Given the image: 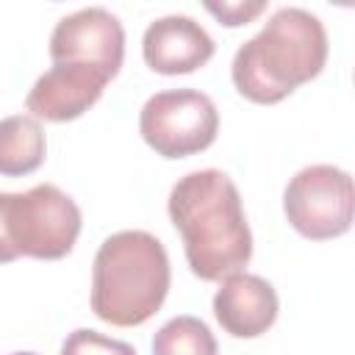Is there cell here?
Instances as JSON below:
<instances>
[{
    "label": "cell",
    "instance_id": "cell-1",
    "mask_svg": "<svg viewBox=\"0 0 355 355\" xmlns=\"http://www.w3.org/2000/svg\"><path fill=\"white\" fill-rule=\"evenodd\" d=\"M169 219L183 239L189 269L200 280H222L252 258V233L236 183L222 169L183 175L166 200Z\"/></svg>",
    "mask_w": 355,
    "mask_h": 355
},
{
    "label": "cell",
    "instance_id": "cell-2",
    "mask_svg": "<svg viewBox=\"0 0 355 355\" xmlns=\"http://www.w3.org/2000/svg\"><path fill=\"white\" fill-rule=\"evenodd\" d=\"M324 61L327 31L322 19L305 8L286 6L236 50L230 78L241 97L258 105H272L316 78Z\"/></svg>",
    "mask_w": 355,
    "mask_h": 355
},
{
    "label": "cell",
    "instance_id": "cell-3",
    "mask_svg": "<svg viewBox=\"0 0 355 355\" xmlns=\"http://www.w3.org/2000/svg\"><path fill=\"white\" fill-rule=\"evenodd\" d=\"M169 255L147 230L108 236L92 263V311L114 327L144 324L166 300Z\"/></svg>",
    "mask_w": 355,
    "mask_h": 355
},
{
    "label": "cell",
    "instance_id": "cell-4",
    "mask_svg": "<svg viewBox=\"0 0 355 355\" xmlns=\"http://www.w3.org/2000/svg\"><path fill=\"white\" fill-rule=\"evenodd\" d=\"M80 233V208L53 183L28 191H0V263L17 258L58 261Z\"/></svg>",
    "mask_w": 355,
    "mask_h": 355
},
{
    "label": "cell",
    "instance_id": "cell-5",
    "mask_svg": "<svg viewBox=\"0 0 355 355\" xmlns=\"http://www.w3.org/2000/svg\"><path fill=\"white\" fill-rule=\"evenodd\" d=\"M283 214L288 225L311 241L344 236L352 227L355 214L349 172L333 164H311L300 169L283 191Z\"/></svg>",
    "mask_w": 355,
    "mask_h": 355
},
{
    "label": "cell",
    "instance_id": "cell-6",
    "mask_svg": "<svg viewBox=\"0 0 355 355\" xmlns=\"http://www.w3.org/2000/svg\"><path fill=\"white\" fill-rule=\"evenodd\" d=\"M216 130V105L197 89L158 92L139 114V133L161 158H189L202 153L214 144Z\"/></svg>",
    "mask_w": 355,
    "mask_h": 355
},
{
    "label": "cell",
    "instance_id": "cell-7",
    "mask_svg": "<svg viewBox=\"0 0 355 355\" xmlns=\"http://www.w3.org/2000/svg\"><path fill=\"white\" fill-rule=\"evenodd\" d=\"M53 64H80L116 78L125 61V28L100 6L61 17L50 33Z\"/></svg>",
    "mask_w": 355,
    "mask_h": 355
},
{
    "label": "cell",
    "instance_id": "cell-8",
    "mask_svg": "<svg viewBox=\"0 0 355 355\" xmlns=\"http://www.w3.org/2000/svg\"><path fill=\"white\" fill-rule=\"evenodd\" d=\"M108 75L80 64H53L36 78L25 97V108L33 119L69 122L86 114L108 86Z\"/></svg>",
    "mask_w": 355,
    "mask_h": 355
},
{
    "label": "cell",
    "instance_id": "cell-9",
    "mask_svg": "<svg viewBox=\"0 0 355 355\" xmlns=\"http://www.w3.org/2000/svg\"><path fill=\"white\" fill-rule=\"evenodd\" d=\"M216 44L211 33L186 14L158 17L141 36V55L153 72L186 75L211 61Z\"/></svg>",
    "mask_w": 355,
    "mask_h": 355
},
{
    "label": "cell",
    "instance_id": "cell-10",
    "mask_svg": "<svg viewBox=\"0 0 355 355\" xmlns=\"http://www.w3.org/2000/svg\"><path fill=\"white\" fill-rule=\"evenodd\" d=\"M277 291L275 286L250 272H233L219 280L214 294V316L225 333L233 338H258L277 319Z\"/></svg>",
    "mask_w": 355,
    "mask_h": 355
},
{
    "label": "cell",
    "instance_id": "cell-11",
    "mask_svg": "<svg viewBox=\"0 0 355 355\" xmlns=\"http://www.w3.org/2000/svg\"><path fill=\"white\" fill-rule=\"evenodd\" d=\"M47 150L44 130L31 114L0 119V175L22 178L42 166Z\"/></svg>",
    "mask_w": 355,
    "mask_h": 355
},
{
    "label": "cell",
    "instance_id": "cell-12",
    "mask_svg": "<svg viewBox=\"0 0 355 355\" xmlns=\"http://www.w3.org/2000/svg\"><path fill=\"white\" fill-rule=\"evenodd\" d=\"M153 355H216V338L202 319L175 316L153 336Z\"/></svg>",
    "mask_w": 355,
    "mask_h": 355
},
{
    "label": "cell",
    "instance_id": "cell-13",
    "mask_svg": "<svg viewBox=\"0 0 355 355\" xmlns=\"http://www.w3.org/2000/svg\"><path fill=\"white\" fill-rule=\"evenodd\" d=\"M61 355H136V349L128 341H119V338L103 336L97 330L80 327L64 338Z\"/></svg>",
    "mask_w": 355,
    "mask_h": 355
},
{
    "label": "cell",
    "instance_id": "cell-14",
    "mask_svg": "<svg viewBox=\"0 0 355 355\" xmlns=\"http://www.w3.org/2000/svg\"><path fill=\"white\" fill-rule=\"evenodd\" d=\"M266 8L263 0H255V3H205V11L214 14L219 19V25H227V28H239V25H247L250 19H255L261 11Z\"/></svg>",
    "mask_w": 355,
    "mask_h": 355
},
{
    "label": "cell",
    "instance_id": "cell-15",
    "mask_svg": "<svg viewBox=\"0 0 355 355\" xmlns=\"http://www.w3.org/2000/svg\"><path fill=\"white\" fill-rule=\"evenodd\" d=\"M11 355H36V352H11Z\"/></svg>",
    "mask_w": 355,
    "mask_h": 355
}]
</instances>
